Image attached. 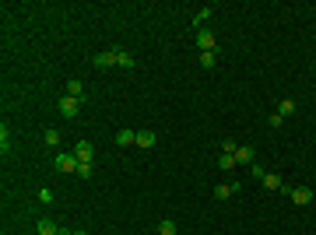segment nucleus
<instances>
[{"label":"nucleus","mask_w":316,"mask_h":235,"mask_svg":"<svg viewBox=\"0 0 316 235\" xmlns=\"http://www.w3.org/2000/svg\"><path fill=\"white\" fill-rule=\"evenodd\" d=\"M56 109H60V116H64V120H74V116H78V109H81V98L64 95V98L56 102Z\"/></svg>","instance_id":"1"},{"label":"nucleus","mask_w":316,"mask_h":235,"mask_svg":"<svg viewBox=\"0 0 316 235\" xmlns=\"http://www.w3.org/2000/svg\"><path fill=\"white\" fill-rule=\"evenodd\" d=\"M74 158H78L81 165H92V162H95V148H92V140H78V144H74Z\"/></svg>","instance_id":"2"},{"label":"nucleus","mask_w":316,"mask_h":235,"mask_svg":"<svg viewBox=\"0 0 316 235\" xmlns=\"http://www.w3.org/2000/svg\"><path fill=\"white\" fill-rule=\"evenodd\" d=\"M281 190H284V193L292 196V204H298V207H302V204H312V190H309V186H292V190L281 186Z\"/></svg>","instance_id":"3"},{"label":"nucleus","mask_w":316,"mask_h":235,"mask_svg":"<svg viewBox=\"0 0 316 235\" xmlns=\"http://www.w3.org/2000/svg\"><path fill=\"white\" fill-rule=\"evenodd\" d=\"M78 158H74V151H64V154H56V172H74L78 176Z\"/></svg>","instance_id":"4"},{"label":"nucleus","mask_w":316,"mask_h":235,"mask_svg":"<svg viewBox=\"0 0 316 235\" xmlns=\"http://www.w3.org/2000/svg\"><path fill=\"white\" fill-rule=\"evenodd\" d=\"M197 50H200V53H211V50H218V39H214V32L200 28V32H197Z\"/></svg>","instance_id":"5"},{"label":"nucleus","mask_w":316,"mask_h":235,"mask_svg":"<svg viewBox=\"0 0 316 235\" xmlns=\"http://www.w3.org/2000/svg\"><path fill=\"white\" fill-rule=\"evenodd\" d=\"M92 67H98V70H106V67H116V53H112V50H106V53H95V56H92Z\"/></svg>","instance_id":"6"},{"label":"nucleus","mask_w":316,"mask_h":235,"mask_svg":"<svg viewBox=\"0 0 316 235\" xmlns=\"http://www.w3.org/2000/svg\"><path fill=\"white\" fill-rule=\"evenodd\" d=\"M154 144H158V134H154V130H137V148L148 151V148H154Z\"/></svg>","instance_id":"7"},{"label":"nucleus","mask_w":316,"mask_h":235,"mask_svg":"<svg viewBox=\"0 0 316 235\" xmlns=\"http://www.w3.org/2000/svg\"><path fill=\"white\" fill-rule=\"evenodd\" d=\"M112 53H116V67H126V70H134V67H137L134 53H126V50H112Z\"/></svg>","instance_id":"8"},{"label":"nucleus","mask_w":316,"mask_h":235,"mask_svg":"<svg viewBox=\"0 0 316 235\" xmlns=\"http://www.w3.org/2000/svg\"><path fill=\"white\" fill-rule=\"evenodd\" d=\"M36 232H39V235H60V224L50 221V218H42V221L36 224Z\"/></svg>","instance_id":"9"},{"label":"nucleus","mask_w":316,"mask_h":235,"mask_svg":"<svg viewBox=\"0 0 316 235\" xmlns=\"http://www.w3.org/2000/svg\"><path fill=\"white\" fill-rule=\"evenodd\" d=\"M253 158H256V151H253L250 144H242V148L236 151V162H242V165H253Z\"/></svg>","instance_id":"10"},{"label":"nucleus","mask_w":316,"mask_h":235,"mask_svg":"<svg viewBox=\"0 0 316 235\" xmlns=\"http://www.w3.org/2000/svg\"><path fill=\"white\" fill-rule=\"evenodd\" d=\"M236 165H239V162H236V154H228V151H222V154H218V168H222V172H232Z\"/></svg>","instance_id":"11"},{"label":"nucleus","mask_w":316,"mask_h":235,"mask_svg":"<svg viewBox=\"0 0 316 235\" xmlns=\"http://www.w3.org/2000/svg\"><path fill=\"white\" fill-rule=\"evenodd\" d=\"M116 144H120V148H130V144H137V134H134V130H120V134H116Z\"/></svg>","instance_id":"12"},{"label":"nucleus","mask_w":316,"mask_h":235,"mask_svg":"<svg viewBox=\"0 0 316 235\" xmlns=\"http://www.w3.org/2000/svg\"><path fill=\"white\" fill-rule=\"evenodd\" d=\"M81 92H84V84H81L78 78H74V81H67V95H70V98H81V102H84V95H81Z\"/></svg>","instance_id":"13"},{"label":"nucleus","mask_w":316,"mask_h":235,"mask_svg":"<svg viewBox=\"0 0 316 235\" xmlns=\"http://www.w3.org/2000/svg\"><path fill=\"white\" fill-rule=\"evenodd\" d=\"M264 186H267V190H281V186H284V179H281L278 172H267V176H264Z\"/></svg>","instance_id":"14"},{"label":"nucleus","mask_w":316,"mask_h":235,"mask_svg":"<svg viewBox=\"0 0 316 235\" xmlns=\"http://www.w3.org/2000/svg\"><path fill=\"white\" fill-rule=\"evenodd\" d=\"M158 235H176V221L172 218H162V221H158Z\"/></svg>","instance_id":"15"},{"label":"nucleus","mask_w":316,"mask_h":235,"mask_svg":"<svg viewBox=\"0 0 316 235\" xmlns=\"http://www.w3.org/2000/svg\"><path fill=\"white\" fill-rule=\"evenodd\" d=\"M200 67H218V50H211V53H200Z\"/></svg>","instance_id":"16"},{"label":"nucleus","mask_w":316,"mask_h":235,"mask_svg":"<svg viewBox=\"0 0 316 235\" xmlns=\"http://www.w3.org/2000/svg\"><path fill=\"white\" fill-rule=\"evenodd\" d=\"M214 196H218V200H228V196H236L232 182H222V186H214Z\"/></svg>","instance_id":"17"},{"label":"nucleus","mask_w":316,"mask_h":235,"mask_svg":"<svg viewBox=\"0 0 316 235\" xmlns=\"http://www.w3.org/2000/svg\"><path fill=\"white\" fill-rule=\"evenodd\" d=\"M42 140L50 148H60V130H42Z\"/></svg>","instance_id":"18"},{"label":"nucleus","mask_w":316,"mask_h":235,"mask_svg":"<svg viewBox=\"0 0 316 235\" xmlns=\"http://www.w3.org/2000/svg\"><path fill=\"white\" fill-rule=\"evenodd\" d=\"M0 151H11V134H8V126H0Z\"/></svg>","instance_id":"19"},{"label":"nucleus","mask_w":316,"mask_h":235,"mask_svg":"<svg viewBox=\"0 0 316 235\" xmlns=\"http://www.w3.org/2000/svg\"><path fill=\"white\" fill-rule=\"evenodd\" d=\"M292 112H295V102H292V98H284V102L278 106V116H292Z\"/></svg>","instance_id":"20"},{"label":"nucleus","mask_w":316,"mask_h":235,"mask_svg":"<svg viewBox=\"0 0 316 235\" xmlns=\"http://www.w3.org/2000/svg\"><path fill=\"white\" fill-rule=\"evenodd\" d=\"M208 18H211V8H204V11H197V18H194V25H197V28H204V22H208Z\"/></svg>","instance_id":"21"},{"label":"nucleus","mask_w":316,"mask_h":235,"mask_svg":"<svg viewBox=\"0 0 316 235\" xmlns=\"http://www.w3.org/2000/svg\"><path fill=\"white\" fill-rule=\"evenodd\" d=\"M250 176H253V179H260V182H264V176H267V168H264V165H256V162H253V165H250Z\"/></svg>","instance_id":"22"},{"label":"nucleus","mask_w":316,"mask_h":235,"mask_svg":"<svg viewBox=\"0 0 316 235\" xmlns=\"http://www.w3.org/2000/svg\"><path fill=\"white\" fill-rule=\"evenodd\" d=\"M70 235H88V232H84V228H78V232H70Z\"/></svg>","instance_id":"23"}]
</instances>
